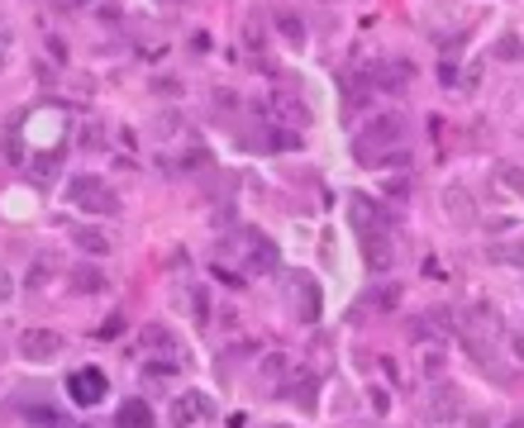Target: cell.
Instances as JSON below:
<instances>
[{
  "instance_id": "1",
  "label": "cell",
  "mask_w": 524,
  "mask_h": 428,
  "mask_svg": "<svg viewBox=\"0 0 524 428\" xmlns=\"http://www.w3.org/2000/svg\"><path fill=\"white\" fill-rule=\"evenodd\" d=\"M405 138V119L400 114H377L372 124L353 138V153H358V162H367L372 153H386V148H396V143Z\"/></svg>"
},
{
  "instance_id": "2",
  "label": "cell",
  "mask_w": 524,
  "mask_h": 428,
  "mask_svg": "<svg viewBox=\"0 0 524 428\" xmlns=\"http://www.w3.org/2000/svg\"><path fill=\"white\" fill-rule=\"evenodd\" d=\"M67 200L81 205V209H91V214H114V209H119V200L110 195V186H105L100 176H72Z\"/></svg>"
},
{
  "instance_id": "3",
  "label": "cell",
  "mask_w": 524,
  "mask_h": 428,
  "mask_svg": "<svg viewBox=\"0 0 524 428\" xmlns=\"http://www.w3.org/2000/svg\"><path fill=\"white\" fill-rule=\"evenodd\" d=\"M105 390H110V385H105V371H100V366H81V371L67 376V395H72V405H81V410L100 405Z\"/></svg>"
},
{
  "instance_id": "4",
  "label": "cell",
  "mask_w": 524,
  "mask_h": 428,
  "mask_svg": "<svg viewBox=\"0 0 524 428\" xmlns=\"http://www.w3.org/2000/svg\"><path fill=\"white\" fill-rule=\"evenodd\" d=\"M205 419H215V400L205 390H186V395L172 400V424L176 428H196V424H205Z\"/></svg>"
},
{
  "instance_id": "5",
  "label": "cell",
  "mask_w": 524,
  "mask_h": 428,
  "mask_svg": "<svg viewBox=\"0 0 524 428\" xmlns=\"http://www.w3.org/2000/svg\"><path fill=\"white\" fill-rule=\"evenodd\" d=\"M63 343L67 338L58 329H29L19 338V357H24V362H53V357L63 352Z\"/></svg>"
},
{
  "instance_id": "6",
  "label": "cell",
  "mask_w": 524,
  "mask_h": 428,
  "mask_svg": "<svg viewBox=\"0 0 524 428\" xmlns=\"http://www.w3.org/2000/svg\"><path fill=\"white\" fill-rule=\"evenodd\" d=\"M58 176H63V153H58V148L33 153V162H29V181H33V186L48 190V186H58Z\"/></svg>"
},
{
  "instance_id": "7",
  "label": "cell",
  "mask_w": 524,
  "mask_h": 428,
  "mask_svg": "<svg viewBox=\"0 0 524 428\" xmlns=\"http://www.w3.org/2000/svg\"><path fill=\"white\" fill-rule=\"evenodd\" d=\"M291 295H296V314L305 319V324H315L319 319V290H315V281L310 276H291Z\"/></svg>"
},
{
  "instance_id": "8",
  "label": "cell",
  "mask_w": 524,
  "mask_h": 428,
  "mask_svg": "<svg viewBox=\"0 0 524 428\" xmlns=\"http://www.w3.org/2000/svg\"><path fill=\"white\" fill-rule=\"evenodd\" d=\"M72 243H77L86 257H110V234L95 229V224H77V229H72Z\"/></svg>"
},
{
  "instance_id": "9",
  "label": "cell",
  "mask_w": 524,
  "mask_h": 428,
  "mask_svg": "<svg viewBox=\"0 0 524 428\" xmlns=\"http://www.w3.org/2000/svg\"><path fill=\"white\" fill-rule=\"evenodd\" d=\"M114 428H153V410H148V400H124L119 405V419H114Z\"/></svg>"
},
{
  "instance_id": "10",
  "label": "cell",
  "mask_w": 524,
  "mask_h": 428,
  "mask_svg": "<svg viewBox=\"0 0 524 428\" xmlns=\"http://www.w3.org/2000/svg\"><path fill=\"white\" fill-rule=\"evenodd\" d=\"M363 253H367V267L372 271L391 267V243H386L381 234H372V229H363Z\"/></svg>"
},
{
  "instance_id": "11",
  "label": "cell",
  "mask_w": 524,
  "mask_h": 428,
  "mask_svg": "<svg viewBox=\"0 0 524 428\" xmlns=\"http://www.w3.org/2000/svg\"><path fill=\"white\" fill-rule=\"evenodd\" d=\"M105 285H110V276L100 267H72V290L77 295H100Z\"/></svg>"
},
{
  "instance_id": "12",
  "label": "cell",
  "mask_w": 524,
  "mask_h": 428,
  "mask_svg": "<svg viewBox=\"0 0 524 428\" xmlns=\"http://www.w3.org/2000/svg\"><path fill=\"white\" fill-rule=\"evenodd\" d=\"M248 271H277V248L267 238H248Z\"/></svg>"
},
{
  "instance_id": "13",
  "label": "cell",
  "mask_w": 524,
  "mask_h": 428,
  "mask_svg": "<svg viewBox=\"0 0 524 428\" xmlns=\"http://www.w3.org/2000/svg\"><path fill=\"white\" fill-rule=\"evenodd\" d=\"M400 295H405V290H400V281H381L377 290H372V309H381V314H391V309L400 304Z\"/></svg>"
},
{
  "instance_id": "14",
  "label": "cell",
  "mask_w": 524,
  "mask_h": 428,
  "mask_svg": "<svg viewBox=\"0 0 524 428\" xmlns=\"http://www.w3.org/2000/svg\"><path fill=\"white\" fill-rule=\"evenodd\" d=\"M491 262H506V267H524V243H491Z\"/></svg>"
},
{
  "instance_id": "15",
  "label": "cell",
  "mask_w": 524,
  "mask_h": 428,
  "mask_svg": "<svg viewBox=\"0 0 524 428\" xmlns=\"http://www.w3.org/2000/svg\"><path fill=\"white\" fill-rule=\"evenodd\" d=\"M277 29H282L291 43H305V24L296 19V10H277Z\"/></svg>"
},
{
  "instance_id": "16",
  "label": "cell",
  "mask_w": 524,
  "mask_h": 428,
  "mask_svg": "<svg viewBox=\"0 0 524 428\" xmlns=\"http://www.w3.org/2000/svg\"><path fill=\"white\" fill-rule=\"evenodd\" d=\"M24 419H29L33 428H63V414L53 410V405H33V410L24 414Z\"/></svg>"
},
{
  "instance_id": "17",
  "label": "cell",
  "mask_w": 524,
  "mask_h": 428,
  "mask_svg": "<svg viewBox=\"0 0 524 428\" xmlns=\"http://www.w3.org/2000/svg\"><path fill=\"white\" fill-rule=\"evenodd\" d=\"M496 176H501V186H510L515 195H524V167H515V162H501V167H496Z\"/></svg>"
},
{
  "instance_id": "18",
  "label": "cell",
  "mask_w": 524,
  "mask_h": 428,
  "mask_svg": "<svg viewBox=\"0 0 524 428\" xmlns=\"http://www.w3.org/2000/svg\"><path fill=\"white\" fill-rule=\"evenodd\" d=\"M191 319H196L200 329H205V324H210V295H205V290H200V285H191Z\"/></svg>"
},
{
  "instance_id": "19",
  "label": "cell",
  "mask_w": 524,
  "mask_h": 428,
  "mask_svg": "<svg viewBox=\"0 0 524 428\" xmlns=\"http://www.w3.org/2000/svg\"><path fill=\"white\" fill-rule=\"evenodd\" d=\"M496 57H501V62H520V57H524V43L515 38V33H506V38L496 43Z\"/></svg>"
},
{
  "instance_id": "20",
  "label": "cell",
  "mask_w": 524,
  "mask_h": 428,
  "mask_svg": "<svg viewBox=\"0 0 524 428\" xmlns=\"http://www.w3.org/2000/svg\"><path fill=\"white\" fill-rule=\"evenodd\" d=\"M277 110H282V119H291V124H305V105L296 100V95H282Z\"/></svg>"
},
{
  "instance_id": "21",
  "label": "cell",
  "mask_w": 524,
  "mask_h": 428,
  "mask_svg": "<svg viewBox=\"0 0 524 428\" xmlns=\"http://www.w3.org/2000/svg\"><path fill=\"white\" fill-rule=\"evenodd\" d=\"M296 380H301V385H291L286 395L296 400V405H305V410H315V385H310V376H296Z\"/></svg>"
},
{
  "instance_id": "22",
  "label": "cell",
  "mask_w": 524,
  "mask_h": 428,
  "mask_svg": "<svg viewBox=\"0 0 524 428\" xmlns=\"http://www.w3.org/2000/svg\"><path fill=\"white\" fill-rule=\"evenodd\" d=\"M143 343H148V348H153V352H167V348H172V333H167V329H158V324H153V329L143 333Z\"/></svg>"
},
{
  "instance_id": "23",
  "label": "cell",
  "mask_w": 524,
  "mask_h": 428,
  "mask_svg": "<svg viewBox=\"0 0 524 428\" xmlns=\"http://www.w3.org/2000/svg\"><path fill=\"white\" fill-rule=\"evenodd\" d=\"M81 148H86V153H95V148H100V143H105V128H100V124H86V128H81Z\"/></svg>"
},
{
  "instance_id": "24",
  "label": "cell",
  "mask_w": 524,
  "mask_h": 428,
  "mask_svg": "<svg viewBox=\"0 0 524 428\" xmlns=\"http://www.w3.org/2000/svg\"><path fill=\"white\" fill-rule=\"evenodd\" d=\"M262 376H286V357H282V352L262 357Z\"/></svg>"
},
{
  "instance_id": "25",
  "label": "cell",
  "mask_w": 524,
  "mask_h": 428,
  "mask_svg": "<svg viewBox=\"0 0 524 428\" xmlns=\"http://www.w3.org/2000/svg\"><path fill=\"white\" fill-rule=\"evenodd\" d=\"M0 162H5V167H19V143H15V138H5V148H0Z\"/></svg>"
},
{
  "instance_id": "26",
  "label": "cell",
  "mask_w": 524,
  "mask_h": 428,
  "mask_svg": "<svg viewBox=\"0 0 524 428\" xmlns=\"http://www.w3.org/2000/svg\"><path fill=\"white\" fill-rule=\"evenodd\" d=\"M439 414H458V395L453 390H439Z\"/></svg>"
},
{
  "instance_id": "27",
  "label": "cell",
  "mask_w": 524,
  "mask_h": 428,
  "mask_svg": "<svg viewBox=\"0 0 524 428\" xmlns=\"http://www.w3.org/2000/svg\"><path fill=\"white\" fill-rule=\"evenodd\" d=\"M272 148H301V133H272Z\"/></svg>"
},
{
  "instance_id": "28",
  "label": "cell",
  "mask_w": 524,
  "mask_h": 428,
  "mask_svg": "<svg viewBox=\"0 0 524 428\" xmlns=\"http://www.w3.org/2000/svg\"><path fill=\"white\" fill-rule=\"evenodd\" d=\"M153 91H162V95H176V91H181V81H172V77H158V81H153Z\"/></svg>"
},
{
  "instance_id": "29",
  "label": "cell",
  "mask_w": 524,
  "mask_h": 428,
  "mask_svg": "<svg viewBox=\"0 0 524 428\" xmlns=\"http://www.w3.org/2000/svg\"><path fill=\"white\" fill-rule=\"evenodd\" d=\"M386 195H391V200H405V195H410V186H405V181H391V186H386Z\"/></svg>"
},
{
  "instance_id": "30",
  "label": "cell",
  "mask_w": 524,
  "mask_h": 428,
  "mask_svg": "<svg viewBox=\"0 0 524 428\" xmlns=\"http://www.w3.org/2000/svg\"><path fill=\"white\" fill-rule=\"evenodd\" d=\"M439 81H444V86H453V81H458V67L444 62V67H439Z\"/></svg>"
},
{
  "instance_id": "31",
  "label": "cell",
  "mask_w": 524,
  "mask_h": 428,
  "mask_svg": "<svg viewBox=\"0 0 524 428\" xmlns=\"http://www.w3.org/2000/svg\"><path fill=\"white\" fill-rule=\"evenodd\" d=\"M148 376H172V362H148Z\"/></svg>"
},
{
  "instance_id": "32",
  "label": "cell",
  "mask_w": 524,
  "mask_h": 428,
  "mask_svg": "<svg viewBox=\"0 0 524 428\" xmlns=\"http://www.w3.org/2000/svg\"><path fill=\"white\" fill-rule=\"evenodd\" d=\"M0 300H10V281L5 276H0Z\"/></svg>"
},
{
  "instance_id": "33",
  "label": "cell",
  "mask_w": 524,
  "mask_h": 428,
  "mask_svg": "<svg viewBox=\"0 0 524 428\" xmlns=\"http://www.w3.org/2000/svg\"><path fill=\"white\" fill-rule=\"evenodd\" d=\"M515 357H524V338H515Z\"/></svg>"
},
{
  "instance_id": "34",
  "label": "cell",
  "mask_w": 524,
  "mask_h": 428,
  "mask_svg": "<svg viewBox=\"0 0 524 428\" xmlns=\"http://www.w3.org/2000/svg\"><path fill=\"white\" fill-rule=\"evenodd\" d=\"M506 428H524V419H510V424H506Z\"/></svg>"
}]
</instances>
